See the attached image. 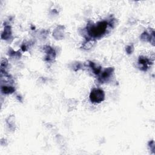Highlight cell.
<instances>
[{
	"mask_svg": "<svg viewBox=\"0 0 155 155\" xmlns=\"http://www.w3.org/2000/svg\"><path fill=\"white\" fill-rule=\"evenodd\" d=\"M109 23L106 21L98 22L96 24H89L87 27V32L91 39L102 37L107 32Z\"/></svg>",
	"mask_w": 155,
	"mask_h": 155,
	"instance_id": "obj_1",
	"label": "cell"
},
{
	"mask_svg": "<svg viewBox=\"0 0 155 155\" xmlns=\"http://www.w3.org/2000/svg\"><path fill=\"white\" fill-rule=\"evenodd\" d=\"M89 98L93 103H101L105 99V93L101 89H95L90 92Z\"/></svg>",
	"mask_w": 155,
	"mask_h": 155,
	"instance_id": "obj_2",
	"label": "cell"
},
{
	"mask_svg": "<svg viewBox=\"0 0 155 155\" xmlns=\"http://www.w3.org/2000/svg\"><path fill=\"white\" fill-rule=\"evenodd\" d=\"M114 70L115 69L113 67H108L105 69L103 72H102L101 75L99 76L98 81L100 83H104L108 81L111 76L113 75Z\"/></svg>",
	"mask_w": 155,
	"mask_h": 155,
	"instance_id": "obj_3",
	"label": "cell"
},
{
	"mask_svg": "<svg viewBox=\"0 0 155 155\" xmlns=\"http://www.w3.org/2000/svg\"><path fill=\"white\" fill-rule=\"evenodd\" d=\"M53 36L56 40H62L64 36V26H58L53 32Z\"/></svg>",
	"mask_w": 155,
	"mask_h": 155,
	"instance_id": "obj_4",
	"label": "cell"
},
{
	"mask_svg": "<svg viewBox=\"0 0 155 155\" xmlns=\"http://www.w3.org/2000/svg\"><path fill=\"white\" fill-rule=\"evenodd\" d=\"M138 64L139 65V68L142 71H146L148 66L151 64V62L148 59L144 57H140L138 60Z\"/></svg>",
	"mask_w": 155,
	"mask_h": 155,
	"instance_id": "obj_5",
	"label": "cell"
},
{
	"mask_svg": "<svg viewBox=\"0 0 155 155\" xmlns=\"http://www.w3.org/2000/svg\"><path fill=\"white\" fill-rule=\"evenodd\" d=\"M140 39L143 41H146V42H149L151 43L153 45H154V31H152L151 34H148L147 32H144L141 36H140Z\"/></svg>",
	"mask_w": 155,
	"mask_h": 155,
	"instance_id": "obj_6",
	"label": "cell"
},
{
	"mask_svg": "<svg viewBox=\"0 0 155 155\" xmlns=\"http://www.w3.org/2000/svg\"><path fill=\"white\" fill-rule=\"evenodd\" d=\"M44 50H45V52L46 53V60L50 61L55 58L56 53L53 48H52L51 47H50L49 46H46L44 47Z\"/></svg>",
	"mask_w": 155,
	"mask_h": 155,
	"instance_id": "obj_7",
	"label": "cell"
},
{
	"mask_svg": "<svg viewBox=\"0 0 155 155\" xmlns=\"http://www.w3.org/2000/svg\"><path fill=\"white\" fill-rule=\"evenodd\" d=\"M12 36V29L9 25H5V29L2 34V39L5 40H8Z\"/></svg>",
	"mask_w": 155,
	"mask_h": 155,
	"instance_id": "obj_8",
	"label": "cell"
},
{
	"mask_svg": "<svg viewBox=\"0 0 155 155\" xmlns=\"http://www.w3.org/2000/svg\"><path fill=\"white\" fill-rule=\"evenodd\" d=\"M96 43V41L95 40L93 39H91V38H89L88 40H87L82 45V47L85 50H90V49H92L94 45Z\"/></svg>",
	"mask_w": 155,
	"mask_h": 155,
	"instance_id": "obj_9",
	"label": "cell"
},
{
	"mask_svg": "<svg viewBox=\"0 0 155 155\" xmlns=\"http://www.w3.org/2000/svg\"><path fill=\"white\" fill-rule=\"evenodd\" d=\"M1 90L3 94H6V95H8V94H12L13 93L15 90V89L12 87V86H2V88H1Z\"/></svg>",
	"mask_w": 155,
	"mask_h": 155,
	"instance_id": "obj_10",
	"label": "cell"
},
{
	"mask_svg": "<svg viewBox=\"0 0 155 155\" xmlns=\"http://www.w3.org/2000/svg\"><path fill=\"white\" fill-rule=\"evenodd\" d=\"M89 63H89V67L92 69L93 72L95 75H99L100 73H101V67L96 66V64L94 63H93V62L90 61Z\"/></svg>",
	"mask_w": 155,
	"mask_h": 155,
	"instance_id": "obj_11",
	"label": "cell"
},
{
	"mask_svg": "<svg viewBox=\"0 0 155 155\" xmlns=\"http://www.w3.org/2000/svg\"><path fill=\"white\" fill-rule=\"evenodd\" d=\"M15 118L14 115H12V116H9L8 119H6V122H7V124L11 128H12V127H14V124H15Z\"/></svg>",
	"mask_w": 155,
	"mask_h": 155,
	"instance_id": "obj_12",
	"label": "cell"
},
{
	"mask_svg": "<svg viewBox=\"0 0 155 155\" xmlns=\"http://www.w3.org/2000/svg\"><path fill=\"white\" fill-rule=\"evenodd\" d=\"M8 65V61L6 58H3L2 60L1 63V69H3L4 68H6Z\"/></svg>",
	"mask_w": 155,
	"mask_h": 155,
	"instance_id": "obj_13",
	"label": "cell"
},
{
	"mask_svg": "<svg viewBox=\"0 0 155 155\" xmlns=\"http://www.w3.org/2000/svg\"><path fill=\"white\" fill-rule=\"evenodd\" d=\"M127 53L128 54H131L133 53V52L134 51V47L133 45H130V46H128L127 47H126V49H125Z\"/></svg>",
	"mask_w": 155,
	"mask_h": 155,
	"instance_id": "obj_14",
	"label": "cell"
},
{
	"mask_svg": "<svg viewBox=\"0 0 155 155\" xmlns=\"http://www.w3.org/2000/svg\"><path fill=\"white\" fill-rule=\"evenodd\" d=\"M148 146H149L150 147H151V148H150L151 150H152L153 151L154 150V142L153 140H151V142H149Z\"/></svg>",
	"mask_w": 155,
	"mask_h": 155,
	"instance_id": "obj_15",
	"label": "cell"
},
{
	"mask_svg": "<svg viewBox=\"0 0 155 155\" xmlns=\"http://www.w3.org/2000/svg\"><path fill=\"white\" fill-rule=\"evenodd\" d=\"M21 49H22V50H23V51H26V46L23 44V45L22 46V47H21Z\"/></svg>",
	"mask_w": 155,
	"mask_h": 155,
	"instance_id": "obj_16",
	"label": "cell"
}]
</instances>
